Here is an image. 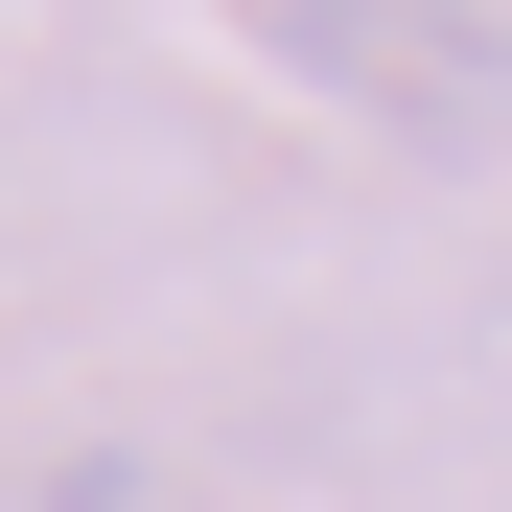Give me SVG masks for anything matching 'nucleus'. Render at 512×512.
Returning a JSON list of instances; mask_svg holds the SVG:
<instances>
[{"label":"nucleus","mask_w":512,"mask_h":512,"mask_svg":"<svg viewBox=\"0 0 512 512\" xmlns=\"http://www.w3.org/2000/svg\"><path fill=\"white\" fill-rule=\"evenodd\" d=\"M256 47L326 70V94L396 117V140H512V24L489 0H256Z\"/></svg>","instance_id":"nucleus-1"}]
</instances>
